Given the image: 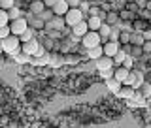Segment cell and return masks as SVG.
Masks as SVG:
<instances>
[{
    "label": "cell",
    "mask_w": 151,
    "mask_h": 128,
    "mask_svg": "<svg viewBox=\"0 0 151 128\" xmlns=\"http://www.w3.org/2000/svg\"><path fill=\"white\" fill-rule=\"evenodd\" d=\"M85 51H87V59H91V60H98L104 55L102 44L100 45H94V47H91V49H85Z\"/></svg>",
    "instance_id": "14"
},
{
    "label": "cell",
    "mask_w": 151,
    "mask_h": 128,
    "mask_svg": "<svg viewBox=\"0 0 151 128\" xmlns=\"http://www.w3.org/2000/svg\"><path fill=\"white\" fill-rule=\"evenodd\" d=\"M140 91H142V94H144L145 98H147L149 94H151V83H147V81H144V83L140 85Z\"/></svg>",
    "instance_id": "27"
},
{
    "label": "cell",
    "mask_w": 151,
    "mask_h": 128,
    "mask_svg": "<svg viewBox=\"0 0 151 128\" xmlns=\"http://www.w3.org/2000/svg\"><path fill=\"white\" fill-rule=\"evenodd\" d=\"M8 17H9V21H13V19H17V17H25V11L19 6H13V8L8 9Z\"/></svg>",
    "instance_id": "18"
},
{
    "label": "cell",
    "mask_w": 151,
    "mask_h": 128,
    "mask_svg": "<svg viewBox=\"0 0 151 128\" xmlns=\"http://www.w3.org/2000/svg\"><path fill=\"white\" fill-rule=\"evenodd\" d=\"M79 44H81L83 49H91V47L100 45V44H102V38H100V34H98V30H89L87 34H83V36H81Z\"/></svg>",
    "instance_id": "3"
},
{
    "label": "cell",
    "mask_w": 151,
    "mask_h": 128,
    "mask_svg": "<svg viewBox=\"0 0 151 128\" xmlns=\"http://www.w3.org/2000/svg\"><path fill=\"white\" fill-rule=\"evenodd\" d=\"M119 17L125 19V21H130V19H132V11H130V9H121Z\"/></svg>",
    "instance_id": "30"
},
{
    "label": "cell",
    "mask_w": 151,
    "mask_h": 128,
    "mask_svg": "<svg viewBox=\"0 0 151 128\" xmlns=\"http://www.w3.org/2000/svg\"><path fill=\"white\" fill-rule=\"evenodd\" d=\"M40 49H42V44L36 40V38H32V40L23 41L21 44V53L28 55V56H36L38 53H40Z\"/></svg>",
    "instance_id": "4"
},
{
    "label": "cell",
    "mask_w": 151,
    "mask_h": 128,
    "mask_svg": "<svg viewBox=\"0 0 151 128\" xmlns=\"http://www.w3.org/2000/svg\"><path fill=\"white\" fill-rule=\"evenodd\" d=\"M102 49H104V55L113 56L117 51L121 49V44H119V41H113V40H108V41H104V44H102Z\"/></svg>",
    "instance_id": "7"
},
{
    "label": "cell",
    "mask_w": 151,
    "mask_h": 128,
    "mask_svg": "<svg viewBox=\"0 0 151 128\" xmlns=\"http://www.w3.org/2000/svg\"><path fill=\"white\" fill-rule=\"evenodd\" d=\"M119 44H130V30H121L119 34Z\"/></svg>",
    "instance_id": "23"
},
{
    "label": "cell",
    "mask_w": 151,
    "mask_h": 128,
    "mask_svg": "<svg viewBox=\"0 0 151 128\" xmlns=\"http://www.w3.org/2000/svg\"><path fill=\"white\" fill-rule=\"evenodd\" d=\"M106 85H108V89H110L111 92H115V94H117V91H119V89H121V85H123V83H119V81H117V79L110 77V79H106Z\"/></svg>",
    "instance_id": "19"
},
{
    "label": "cell",
    "mask_w": 151,
    "mask_h": 128,
    "mask_svg": "<svg viewBox=\"0 0 151 128\" xmlns=\"http://www.w3.org/2000/svg\"><path fill=\"white\" fill-rule=\"evenodd\" d=\"M27 28H28V19L27 17H17V19H13V21H9V30L15 36H21Z\"/></svg>",
    "instance_id": "5"
},
{
    "label": "cell",
    "mask_w": 151,
    "mask_h": 128,
    "mask_svg": "<svg viewBox=\"0 0 151 128\" xmlns=\"http://www.w3.org/2000/svg\"><path fill=\"white\" fill-rule=\"evenodd\" d=\"M70 30H72V34H74V36H78V38H81L83 34H87V32H89L87 19H83V21H79L78 25H74L72 28H70Z\"/></svg>",
    "instance_id": "11"
},
{
    "label": "cell",
    "mask_w": 151,
    "mask_h": 128,
    "mask_svg": "<svg viewBox=\"0 0 151 128\" xmlns=\"http://www.w3.org/2000/svg\"><path fill=\"white\" fill-rule=\"evenodd\" d=\"M110 32H111V25H108V23L104 21L102 26L98 28V34H100V38H102V44H104V41H108V38H110Z\"/></svg>",
    "instance_id": "17"
},
{
    "label": "cell",
    "mask_w": 151,
    "mask_h": 128,
    "mask_svg": "<svg viewBox=\"0 0 151 128\" xmlns=\"http://www.w3.org/2000/svg\"><path fill=\"white\" fill-rule=\"evenodd\" d=\"M125 59H127V53H125L123 49H119V51H117L115 55H113V66H121V64H123V60H125Z\"/></svg>",
    "instance_id": "21"
},
{
    "label": "cell",
    "mask_w": 151,
    "mask_h": 128,
    "mask_svg": "<svg viewBox=\"0 0 151 128\" xmlns=\"http://www.w3.org/2000/svg\"><path fill=\"white\" fill-rule=\"evenodd\" d=\"M53 15H55V13H53V9H51V8H45L44 11H42L40 15H38V17H40V19H44V21L47 23V21H49V19L53 17Z\"/></svg>",
    "instance_id": "24"
},
{
    "label": "cell",
    "mask_w": 151,
    "mask_h": 128,
    "mask_svg": "<svg viewBox=\"0 0 151 128\" xmlns=\"http://www.w3.org/2000/svg\"><path fill=\"white\" fill-rule=\"evenodd\" d=\"M96 62V70L98 72H102V70H110V68H115L113 66V56H108V55H102L98 60H94Z\"/></svg>",
    "instance_id": "8"
},
{
    "label": "cell",
    "mask_w": 151,
    "mask_h": 128,
    "mask_svg": "<svg viewBox=\"0 0 151 128\" xmlns=\"http://www.w3.org/2000/svg\"><path fill=\"white\" fill-rule=\"evenodd\" d=\"M83 19H87V13H85L81 8H70L64 15V21H66V26L68 28H72L74 25H78L79 21H83Z\"/></svg>",
    "instance_id": "2"
},
{
    "label": "cell",
    "mask_w": 151,
    "mask_h": 128,
    "mask_svg": "<svg viewBox=\"0 0 151 128\" xmlns=\"http://www.w3.org/2000/svg\"><path fill=\"white\" fill-rule=\"evenodd\" d=\"M144 41H145V38H144L142 32H138V30L130 32V44L132 45H144Z\"/></svg>",
    "instance_id": "16"
},
{
    "label": "cell",
    "mask_w": 151,
    "mask_h": 128,
    "mask_svg": "<svg viewBox=\"0 0 151 128\" xmlns=\"http://www.w3.org/2000/svg\"><path fill=\"white\" fill-rule=\"evenodd\" d=\"M34 32H36L34 28H30V26H28L27 30L23 32L21 36H19V40H21V44H23V41H28V40H32V38H34Z\"/></svg>",
    "instance_id": "22"
},
{
    "label": "cell",
    "mask_w": 151,
    "mask_h": 128,
    "mask_svg": "<svg viewBox=\"0 0 151 128\" xmlns=\"http://www.w3.org/2000/svg\"><path fill=\"white\" fill-rule=\"evenodd\" d=\"M45 8L47 6L44 4V0H30V2H28V11H30L32 15H40Z\"/></svg>",
    "instance_id": "10"
},
{
    "label": "cell",
    "mask_w": 151,
    "mask_h": 128,
    "mask_svg": "<svg viewBox=\"0 0 151 128\" xmlns=\"http://www.w3.org/2000/svg\"><path fill=\"white\" fill-rule=\"evenodd\" d=\"M102 75L104 79H110V77H113V68H110V70H102V72H98Z\"/></svg>",
    "instance_id": "31"
},
{
    "label": "cell",
    "mask_w": 151,
    "mask_h": 128,
    "mask_svg": "<svg viewBox=\"0 0 151 128\" xmlns=\"http://www.w3.org/2000/svg\"><path fill=\"white\" fill-rule=\"evenodd\" d=\"M134 92H136L134 87H130V85H121V89L117 91V96H121V98H134Z\"/></svg>",
    "instance_id": "15"
},
{
    "label": "cell",
    "mask_w": 151,
    "mask_h": 128,
    "mask_svg": "<svg viewBox=\"0 0 151 128\" xmlns=\"http://www.w3.org/2000/svg\"><path fill=\"white\" fill-rule=\"evenodd\" d=\"M15 6V0H0V8L2 9H9Z\"/></svg>",
    "instance_id": "28"
},
{
    "label": "cell",
    "mask_w": 151,
    "mask_h": 128,
    "mask_svg": "<svg viewBox=\"0 0 151 128\" xmlns=\"http://www.w3.org/2000/svg\"><path fill=\"white\" fill-rule=\"evenodd\" d=\"M4 25H9V17H8V9L0 8V26H4Z\"/></svg>",
    "instance_id": "25"
},
{
    "label": "cell",
    "mask_w": 151,
    "mask_h": 128,
    "mask_svg": "<svg viewBox=\"0 0 151 128\" xmlns=\"http://www.w3.org/2000/svg\"><path fill=\"white\" fill-rule=\"evenodd\" d=\"M132 25H134V30H136V28H138V30H142V32L145 30V23H144V21H134Z\"/></svg>",
    "instance_id": "33"
},
{
    "label": "cell",
    "mask_w": 151,
    "mask_h": 128,
    "mask_svg": "<svg viewBox=\"0 0 151 128\" xmlns=\"http://www.w3.org/2000/svg\"><path fill=\"white\" fill-rule=\"evenodd\" d=\"M57 2H59V0H44V4H45L47 8H53V6H55Z\"/></svg>",
    "instance_id": "36"
},
{
    "label": "cell",
    "mask_w": 151,
    "mask_h": 128,
    "mask_svg": "<svg viewBox=\"0 0 151 128\" xmlns=\"http://www.w3.org/2000/svg\"><path fill=\"white\" fill-rule=\"evenodd\" d=\"M51 9H53V13H55V15L64 17V15H66V11L70 9V6H68V2H66V0H59V2H57V4H55V6L51 8Z\"/></svg>",
    "instance_id": "12"
},
{
    "label": "cell",
    "mask_w": 151,
    "mask_h": 128,
    "mask_svg": "<svg viewBox=\"0 0 151 128\" xmlns=\"http://www.w3.org/2000/svg\"><path fill=\"white\" fill-rule=\"evenodd\" d=\"M104 19L100 15H89L87 17V25H89V30H98V28L102 26Z\"/></svg>",
    "instance_id": "13"
},
{
    "label": "cell",
    "mask_w": 151,
    "mask_h": 128,
    "mask_svg": "<svg viewBox=\"0 0 151 128\" xmlns=\"http://www.w3.org/2000/svg\"><path fill=\"white\" fill-rule=\"evenodd\" d=\"M0 41H2L4 53H8V55H12V56L19 55V51H21V40H19V36L9 34V36H6L4 40H0Z\"/></svg>",
    "instance_id": "1"
},
{
    "label": "cell",
    "mask_w": 151,
    "mask_h": 128,
    "mask_svg": "<svg viewBox=\"0 0 151 128\" xmlns=\"http://www.w3.org/2000/svg\"><path fill=\"white\" fill-rule=\"evenodd\" d=\"M142 34H144V38H145V40H149V41H151V28H149V26L145 28V30L142 32Z\"/></svg>",
    "instance_id": "35"
},
{
    "label": "cell",
    "mask_w": 151,
    "mask_h": 128,
    "mask_svg": "<svg viewBox=\"0 0 151 128\" xmlns=\"http://www.w3.org/2000/svg\"><path fill=\"white\" fill-rule=\"evenodd\" d=\"M142 49H144V53H145V55H151V41H149V40H145V41H144V45H142Z\"/></svg>",
    "instance_id": "32"
},
{
    "label": "cell",
    "mask_w": 151,
    "mask_h": 128,
    "mask_svg": "<svg viewBox=\"0 0 151 128\" xmlns=\"http://www.w3.org/2000/svg\"><path fill=\"white\" fill-rule=\"evenodd\" d=\"M44 30H45V32H49V30H66V21H64V17L53 15L49 21L45 23V28H44Z\"/></svg>",
    "instance_id": "6"
},
{
    "label": "cell",
    "mask_w": 151,
    "mask_h": 128,
    "mask_svg": "<svg viewBox=\"0 0 151 128\" xmlns=\"http://www.w3.org/2000/svg\"><path fill=\"white\" fill-rule=\"evenodd\" d=\"M12 34V30H9V25H4V26H0V40H4L6 36Z\"/></svg>",
    "instance_id": "29"
},
{
    "label": "cell",
    "mask_w": 151,
    "mask_h": 128,
    "mask_svg": "<svg viewBox=\"0 0 151 128\" xmlns=\"http://www.w3.org/2000/svg\"><path fill=\"white\" fill-rule=\"evenodd\" d=\"M129 74H130V70L127 68V66H115L113 68V79H117L119 83H125V79L129 77Z\"/></svg>",
    "instance_id": "9"
},
{
    "label": "cell",
    "mask_w": 151,
    "mask_h": 128,
    "mask_svg": "<svg viewBox=\"0 0 151 128\" xmlns=\"http://www.w3.org/2000/svg\"><path fill=\"white\" fill-rule=\"evenodd\" d=\"M66 2H68L70 8H79V4H81L79 0H66Z\"/></svg>",
    "instance_id": "34"
},
{
    "label": "cell",
    "mask_w": 151,
    "mask_h": 128,
    "mask_svg": "<svg viewBox=\"0 0 151 128\" xmlns=\"http://www.w3.org/2000/svg\"><path fill=\"white\" fill-rule=\"evenodd\" d=\"M119 13H115V11H110V13H106V17H104V21L108 23V25H117V21H119Z\"/></svg>",
    "instance_id": "20"
},
{
    "label": "cell",
    "mask_w": 151,
    "mask_h": 128,
    "mask_svg": "<svg viewBox=\"0 0 151 128\" xmlns=\"http://www.w3.org/2000/svg\"><path fill=\"white\" fill-rule=\"evenodd\" d=\"M134 64H136V59L132 55H127V59L123 60V66H127L129 70H132V68H134Z\"/></svg>",
    "instance_id": "26"
}]
</instances>
